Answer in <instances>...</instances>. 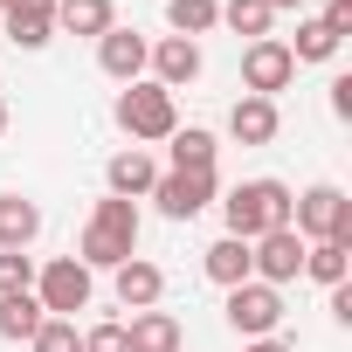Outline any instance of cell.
<instances>
[{"instance_id":"obj_1","label":"cell","mask_w":352,"mask_h":352,"mask_svg":"<svg viewBox=\"0 0 352 352\" xmlns=\"http://www.w3.org/2000/svg\"><path fill=\"white\" fill-rule=\"evenodd\" d=\"M131 256H138V201L104 194V201L90 208V221H83L76 263H83V270H118V263H131Z\"/></svg>"},{"instance_id":"obj_2","label":"cell","mask_w":352,"mask_h":352,"mask_svg":"<svg viewBox=\"0 0 352 352\" xmlns=\"http://www.w3.org/2000/svg\"><path fill=\"white\" fill-rule=\"evenodd\" d=\"M290 208H297V194H290L283 180H242V187H228V201H221L235 242H256V235H270V228H290Z\"/></svg>"},{"instance_id":"obj_3","label":"cell","mask_w":352,"mask_h":352,"mask_svg":"<svg viewBox=\"0 0 352 352\" xmlns=\"http://www.w3.org/2000/svg\"><path fill=\"white\" fill-rule=\"evenodd\" d=\"M118 124L131 131V145H159V138L180 131V104H173V90H159V83H124Z\"/></svg>"},{"instance_id":"obj_4","label":"cell","mask_w":352,"mask_h":352,"mask_svg":"<svg viewBox=\"0 0 352 352\" xmlns=\"http://www.w3.org/2000/svg\"><path fill=\"white\" fill-rule=\"evenodd\" d=\"M290 228H297L304 242H345V249H352V201H345L338 187H311V194H297Z\"/></svg>"},{"instance_id":"obj_5","label":"cell","mask_w":352,"mask_h":352,"mask_svg":"<svg viewBox=\"0 0 352 352\" xmlns=\"http://www.w3.org/2000/svg\"><path fill=\"white\" fill-rule=\"evenodd\" d=\"M35 304H42L49 318H76V311H90V270H83L76 256L42 263V270H35Z\"/></svg>"},{"instance_id":"obj_6","label":"cell","mask_w":352,"mask_h":352,"mask_svg":"<svg viewBox=\"0 0 352 352\" xmlns=\"http://www.w3.org/2000/svg\"><path fill=\"white\" fill-rule=\"evenodd\" d=\"M249 276L270 283V290H283L290 276H304V235H297V228H270V235H256V242H249Z\"/></svg>"},{"instance_id":"obj_7","label":"cell","mask_w":352,"mask_h":352,"mask_svg":"<svg viewBox=\"0 0 352 352\" xmlns=\"http://www.w3.org/2000/svg\"><path fill=\"white\" fill-rule=\"evenodd\" d=\"M228 324L242 331V338H276V324H283V290H270V283H235L228 290Z\"/></svg>"},{"instance_id":"obj_8","label":"cell","mask_w":352,"mask_h":352,"mask_svg":"<svg viewBox=\"0 0 352 352\" xmlns=\"http://www.w3.org/2000/svg\"><path fill=\"white\" fill-rule=\"evenodd\" d=\"M214 194H221L214 173H159V180H152V201H159L166 221H194Z\"/></svg>"},{"instance_id":"obj_9","label":"cell","mask_w":352,"mask_h":352,"mask_svg":"<svg viewBox=\"0 0 352 352\" xmlns=\"http://www.w3.org/2000/svg\"><path fill=\"white\" fill-rule=\"evenodd\" d=\"M242 83H249V97H276V90H290V83H297V63H290V49H283L276 35L249 42V49H242Z\"/></svg>"},{"instance_id":"obj_10","label":"cell","mask_w":352,"mask_h":352,"mask_svg":"<svg viewBox=\"0 0 352 352\" xmlns=\"http://www.w3.org/2000/svg\"><path fill=\"white\" fill-rule=\"evenodd\" d=\"M145 63H152V42H145L138 28H111V35L97 42V69H104L111 83H138Z\"/></svg>"},{"instance_id":"obj_11","label":"cell","mask_w":352,"mask_h":352,"mask_svg":"<svg viewBox=\"0 0 352 352\" xmlns=\"http://www.w3.org/2000/svg\"><path fill=\"white\" fill-rule=\"evenodd\" d=\"M0 21H8V42L14 49H49L56 42V0H8Z\"/></svg>"},{"instance_id":"obj_12","label":"cell","mask_w":352,"mask_h":352,"mask_svg":"<svg viewBox=\"0 0 352 352\" xmlns=\"http://www.w3.org/2000/svg\"><path fill=\"white\" fill-rule=\"evenodd\" d=\"M152 83L159 90H187L194 76H201V42H187V35H166V42H152Z\"/></svg>"},{"instance_id":"obj_13","label":"cell","mask_w":352,"mask_h":352,"mask_svg":"<svg viewBox=\"0 0 352 352\" xmlns=\"http://www.w3.org/2000/svg\"><path fill=\"white\" fill-rule=\"evenodd\" d=\"M111 290H118V304H124V311H152V304L166 297V270H159V263H145V256H131V263H118V270H111Z\"/></svg>"},{"instance_id":"obj_14","label":"cell","mask_w":352,"mask_h":352,"mask_svg":"<svg viewBox=\"0 0 352 352\" xmlns=\"http://www.w3.org/2000/svg\"><path fill=\"white\" fill-rule=\"evenodd\" d=\"M276 131H283L276 97H235V111H228V138L235 145H270Z\"/></svg>"},{"instance_id":"obj_15","label":"cell","mask_w":352,"mask_h":352,"mask_svg":"<svg viewBox=\"0 0 352 352\" xmlns=\"http://www.w3.org/2000/svg\"><path fill=\"white\" fill-rule=\"evenodd\" d=\"M152 180H159V166H152V152H145V145H124V152H111V166H104V187H111L118 201L152 194Z\"/></svg>"},{"instance_id":"obj_16","label":"cell","mask_w":352,"mask_h":352,"mask_svg":"<svg viewBox=\"0 0 352 352\" xmlns=\"http://www.w3.org/2000/svg\"><path fill=\"white\" fill-rule=\"evenodd\" d=\"M124 345L131 352H180L187 345V331H180V318H173V311H131V324H124Z\"/></svg>"},{"instance_id":"obj_17","label":"cell","mask_w":352,"mask_h":352,"mask_svg":"<svg viewBox=\"0 0 352 352\" xmlns=\"http://www.w3.org/2000/svg\"><path fill=\"white\" fill-rule=\"evenodd\" d=\"M118 28V0H56V35H90L104 42Z\"/></svg>"},{"instance_id":"obj_18","label":"cell","mask_w":352,"mask_h":352,"mask_svg":"<svg viewBox=\"0 0 352 352\" xmlns=\"http://www.w3.org/2000/svg\"><path fill=\"white\" fill-rule=\"evenodd\" d=\"M42 235V208L28 194H0V249H28Z\"/></svg>"},{"instance_id":"obj_19","label":"cell","mask_w":352,"mask_h":352,"mask_svg":"<svg viewBox=\"0 0 352 352\" xmlns=\"http://www.w3.org/2000/svg\"><path fill=\"white\" fill-rule=\"evenodd\" d=\"M166 145H173V173H214V159H221V145H214V131H208V124L173 131Z\"/></svg>"},{"instance_id":"obj_20","label":"cell","mask_w":352,"mask_h":352,"mask_svg":"<svg viewBox=\"0 0 352 352\" xmlns=\"http://www.w3.org/2000/svg\"><path fill=\"white\" fill-rule=\"evenodd\" d=\"M201 270H208V283H221V290H235V283H249V242H235V235H221L208 256H201Z\"/></svg>"},{"instance_id":"obj_21","label":"cell","mask_w":352,"mask_h":352,"mask_svg":"<svg viewBox=\"0 0 352 352\" xmlns=\"http://www.w3.org/2000/svg\"><path fill=\"white\" fill-rule=\"evenodd\" d=\"M304 276L324 283V290H338V283L352 276V249H345V242H304Z\"/></svg>"},{"instance_id":"obj_22","label":"cell","mask_w":352,"mask_h":352,"mask_svg":"<svg viewBox=\"0 0 352 352\" xmlns=\"http://www.w3.org/2000/svg\"><path fill=\"white\" fill-rule=\"evenodd\" d=\"M42 318H49V311L35 304V290L0 297V338H14V345H21V338H35V331H42Z\"/></svg>"},{"instance_id":"obj_23","label":"cell","mask_w":352,"mask_h":352,"mask_svg":"<svg viewBox=\"0 0 352 352\" xmlns=\"http://www.w3.org/2000/svg\"><path fill=\"white\" fill-rule=\"evenodd\" d=\"M166 21H173V35H208L214 21H221V0H166Z\"/></svg>"},{"instance_id":"obj_24","label":"cell","mask_w":352,"mask_h":352,"mask_svg":"<svg viewBox=\"0 0 352 352\" xmlns=\"http://www.w3.org/2000/svg\"><path fill=\"white\" fill-rule=\"evenodd\" d=\"M283 49H290V63H331L338 56V35L311 14V21H297V42H283Z\"/></svg>"},{"instance_id":"obj_25","label":"cell","mask_w":352,"mask_h":352,"mask_svg":"<svg viewBox=\"0 0 352 352\" xmlns=\"http://www.w3.org/2000/svg\"><path fill=\"white\" fill-rule=\"evenodd\" d=\"M221 21H228L235 35L263 42V35H270V21H276V8H270V0H221Z\"/></svg>"},{"instance_id":"obj_26","label":"cell","mask_w":352,"mask_h":352,"mask_svg":"<svg viewBox=\"0 0 352 352\" xmlns=\"http://www.w3.org/2000/svg\"><path fill=\"white\" fill-rule=\"evenodd\" d=\"M35 290V256L28 249H0V297H21Z\"/></svg>"},{"instance_id":"obj_27","label":"cell","mask_w":352,"mask_h":352,"mask_svg":"<svg viewBox=\"0 0 352 352\" xmlns=\"http://www.w3.org/2000/svg\"><path fill=\"white\" fill-rule=\"evenodd\" d=\"M28 345L35 352H83V331H76V318H42V331Z\"/></svg>"},{"instance_id":"obj_28","label":"cell","mask_w":352,"mask_h":352,"mask_svg":"<svg viewBox=\"0 0 352 352\" xmlns=\"http://www.w3.org/2000/svg\"><path fill=\"white\" fill-rule=\"evenodd\" d=\"M83 352H131L124 345V324H90L83 331Z\"/></svg>"},{"instance_id":"obj_29","label":"cell","mask_w":352,"mask_h":352,"mask_svg":"<svg viewBox=\"0 0 352 352\" xmlns=\"http://www.w3.org/2000/svg\"><path fill=\"white\" fill-rule=\"evenodd\" d=\"M331 111L352 118V76H331Z\"/></svg>"},{"instance_id":"obj_30","label":"cell","mask_w":352,"mask_h":352,"mask_svg":"<svg viewBox=\"0 0 352 352\" xmlns=\"http://www.w3.org/2000/svg\"><path fill=\"white\" fill-rule=\"evenodd\" d=\"M331 318H338V324H352V283H338V290H331Z\"/></svg>"},{"instance_id":"obj_31","label":"cell","mask_w":352,"mask_h":352,"mask_svg":"<svg viewBox=\"0 0 352 352\" xmlns=\"http://www.w3.org/2000/svg\"><path fill=\"white\" fill-rule=\"evenodd\" d=\"M249 352H297V345H283V338H256Z\"/></svg>"},{"instance_id":"obj_32","label":"cell","mask_w":352,"mask_h":352,"mask_svg":"<svg viewBox=\"0 0 352 352\" xmlns=\"http://www.w3.org/2000/svg\"><path fill=\"white\" fill-rule=\"evenodd\" d=\"M270 8H276V14H283V8H304V0H270Z\"/></svg>"},{"instance_id":"obj_33","label":"cell","mask_w":352,"mask_h":352,"mask_svg":"<svg viewBox=\"0 0 352 352\" xmlns=\"http://www.w3.org/2000/svg\"><path fill=\"white\" fill-rule=\"evenodd\" d=\"M0 131H8V104H0Z\"/></svg>"},{"instance_id":"obj_34","label":"cell","mask_w":352,"mask_h":352,"mask_svg":"<svg viewBox=\"0 0 352 352\" xmlns=\"http://www.w3.org/2000/svg\"><path fill=\"white\" fill-rule=\"evenodd\" d=\"M0 8H8V0H0Z\"/></svg>"}]
</instances>
